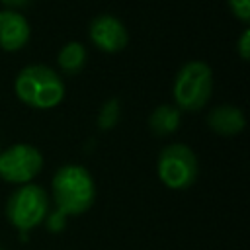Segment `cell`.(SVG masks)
Segmentation results:
<instances>
[{
	"label": "cell",
	"instance_id": "obj_13",
	"mask_svg": "<svg viewBox=\"0 0 250 250\" xmlns=\"http://www.w3.org/2000/svg\"><path fill=\"white\" fill-rule=\"evenodd\" d=\"M66 219L68 217H64L62 213H59L55 209V211H49L47 213V217H45L43 223H45V227H47L49 232H62L66 229Z\"/></svg>",
	"mask_w": 250,
	"mask_h": 250
},
{
	"label": "cell",
	"instance_id": "obj_12",
	"mask_svg": "<svg viewBox=\"0 0 250 250\" xmlns=\"http://www.w3.org/2000/svg\"><path fill=\"white\" fill-rule=\"evenodd\" d=\"M119 115H121V107H119V102L115 98L104 102L100 113H98V127L102 131H109L117 125L119 121Z\"/></svg>",
	"mask_w": 250,
	"mask_h": 250
},
{
	"label": "cell",
	"instance_id": "obj_7",
	"mask_svg": "<svg viewBox=\"0 0 250 250\" xmlns=\"http://www.w3.org/2000/svg\"><path fill=\"white\" fill-rule=\"evenodd\" d=\"M88 35H90V41L104 53H119L129 43V31L125 23L111 14L96 16L90 21Z\"/></svg>",
	"mask_w": 250,
	"mask_h": 250
},
{
	"label": "cell",
	"instance_id": "obj_14",
	"mask_svg": "<svg viewBox=\"0 0 250 250\" xmlns=\"http://www.w3.org/2000/svg\"><path fill=\"white\" fill-rule=\"evenodd\" d=\"M227 4L234 18H238L244 23L250 21V0H227Z\"/></svg>",
	"mask_w": 250,
	"mask_h": 250
},
{
	"label": "cell",
	"instance_id": "obj_4",
	"mask_svg": "<svg viewBox=\"0 0 250 250\" xmlns=\"http://www.w3.org/2000/svg\"><path fill=\"white\" fill-rule=\"evenodd\" d=\"M211 92H213V72L209 64H205L203 61H189L178 70L172 86V94L178 109L189 113L199 111L209 102Z\"/></svg>",
	"mask_w": 250,
	"mask_h": 250
},
{
	"label": "cell",
	"instance_id": "obj_6",
	"mask_svg": "<svg viewBox=\"0 0 250 250\" xmlns=\"http://www.w3.org/2000/svg\"><path fill=\"white\" fill-rule=\"evenodd\" d=\"M43 168V154L27 143H18L0 152V178L8 184H31Z\"/></svg>",
	"mask_w": 250,
	"mask_h": 250
},
{
	"label": "cell",
	"instance_id": "obj_3",
	"mask_svg": "<svg viewBox=\"0 0 250 250\" xmlns=\"http://www.w3.org/2000/svg\"><path fill=\"white\" fill-rule=\"evenodd\" d=\"M51 201L47 191L37 184H23L16 188L6 201V219L21 234L43 225L47 213L51 211Z\"/></svg>",
	"mask_w": 250,
	"mask_h": 250
},
{
	"label": "cell",
	"instance_id": "obj_2",
	"mask_svg": "<svg viewBox=\"0 0 250 250\" xmlns=\"http://www.w3.org/2000/svg\"><path fill=\"white\" fill-rule=\"evenodd\" d=\"M20 102L33 109H53L64 98V82L57 70L45 64H29L21 68L14 80Z\"/></svg>",
	"mask_w": 250,
	"mask_h": 250
},
{
	"label": "cell",
	"instance_id": "obj_17",
	"mask_svg": "<svg viewBox=\"0 0 250 250\" xmlns=\"http://www.w3.org/2000/svg\"><path fill=\"white\" fill-rule=\"evenodd\" d=\"M0 250H6V248H0Z\"/></svg>",
	"mask_w": 250,
	"mask_h": 250
},
{
	"label": "cell",
	"instance_id": "obj_16",
	"mask_svg": "<svg viewBox=\"0 0 250 250\" xmlns=\"http://www.w3.org/2000/svg\"><path fill=\"white\" fill-rule=\"evenodd\" d=\"M0 2L6 6V10H14V12H18L21 8H27L31 4V0H0Z\"/></svg>",
	"mask_w": 250,
	"mask_h": 250
},
{
	"label": "cell",
	"instance_id": "obj_9",
	"mask_svg": "<svg viewBox=\"0 0 250 250\" xmlns=\"http://www.w3.org/2000/svg\"><path fill=\"white\" fill-rule=\"evenodd\" d=\"M207 125L213 133L223 135V137H230V135H238L244 129L246 117H244L240 107L230 105V104H223V105H217L209 111Z\"/></svg>",
	"mask_w": 250,
	"mask_h": 250
},
{
	"label": "cell",
	"instance_id": "obj_11",
	"mask_svg": "<svg viewBox=\"0 0 250 250\" xmlns=\"http://www.w3.org/2000/svg\"><path fill=\"white\" fill-rule=\"evenodd\" d=\"M88 61L86 47L78 41H68L57 55V62L62 72L66 74H78Z\"/></svg>",
	"mask_w": 250,
	"mask_h": 250
},
{
	"label": "cell",
	"instance_id": "obj_5",
	"mask_svg": "<svg viewBox=\"0 0 250 250\" xmlns=\"http://www.w3.org/2000/svg\"><path fill=\"white\" fill-rule=\"evenodd\" d=\"M156 174L170 189H188L199 174L195 152L182 143L166 145L156 158Z\"/></svg>",
	"mask_w": 250,
	"mask_h": 250
},
{
	"label": "cell",
	"instance_id": "obj_10",
	"mask_svg": "<svg viewBox=\"0 0 250 250\" xmlns=\"http://www.w3.org/2000/svg\"><path fill=\"white\" fill-rule=\"evenodd\" d=\"M180 121H182L180 109L176 105H172V104H162V105H158L150 113L148 127H150V131L156 137H168V135H172V133L178 131Z\"/></svg>",
	"mask_w": 250,
	"mask_h": 250
},
{
	"label": "cell",
	"instance_id": "obj_8",
	"mask_svg": "<svg viewBox=\"0 0 250 250\" xmlns=\"http://www.w3.org/2000/svg\"><path fill=\"white\" fill-rule=\"evenodd\" d=\"M31 37V25L27 18L14 10L0 12V47L8 53L21 51Z\"/></svg>",
	"mask_w": 250,
	"mask_h": 250
},
{
	"label": "cell",
	"instance_id": "obj_1",
	"mask_svg": "<svg viewBox=\"0 0 250 250\" xmlns=\"http://www.w3.org/2000/svg\"><path fill=\"white\" fill-rule=\"evenodd\" d=\"M51 195L59 213L64 217H76L94 205L96 184L88 168L80 164H64L53 174Z\"/></svg>",
	"mask_w": 250,
	"mask_h": 250
},
{
	"label": "cell",
	"instance_id": "obj_15",
	"mask_svg": "<svg viewBox=\"0 0 250 250\" xmlns=\"http://www.w3.org/2000/svg\"><path fill=\"white\" fill-rule=\"evenodd\" d=\"M238 55L242 61L250 59V29H244L238 37Z\"/></svg>",
	"mask_w": 250,
	"mask_h": 250
}]
</instances>
